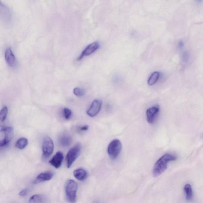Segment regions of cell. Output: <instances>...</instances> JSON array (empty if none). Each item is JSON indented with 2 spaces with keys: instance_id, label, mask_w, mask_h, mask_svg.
<instances>
[{
  "instance_id": "cell-12",
  "label": "cell",
  "mask_w": 203,
  "mask_h": 203,
  "mask_svg": "<svg viewBox=\"0 0 203 203\" xmlns=\"http://www.w3.org/2000/svg\"><path fill=\"white\" fill-rule=\"evenodd\" d=\"M54 173L52 172H43L36 176V179L33 181V183L37 184L41 182L47 181L51 180L53 178Z\"/></svg>"
},
{
  "instance_id": "cell-8",
  "label": "cell",
  "mask_w": 203,
  "mask_h": 203,
  "mask_svg": "<svg viewBox=\"0 0 203 203\" xmlns=\"http://www.w3.org/2000/svg\"><path fill=\"white\" fill-rule=\"evenodd\" d=\"M102 104L103 103L101 100H95L93 101L89 109L87 110V115L90 117L96 116L100 111Z\"/></svg>"
},
{
  "instance_id": "cell-20",
  "label": "cell",
  "mask_w": 203,
  "mask_h": 203,
  "mask_svg": "<svg viewBox=\"0 0 203 203\" xmlns=\"http://www.w3.org/2000/svg\"><path fill=\"white\" fill-rule=\"evenodd\" d=\"M74 94L78 97L84 96L85 94L84 90L79 87H75L73 90Z\"/></svg>"
},
{
  "instance_id": "cell-11",
  "label": "cell",
  "mask_w": 203,
  "mask_h": 203,
  "mask_svg": "<svg viewBox=\"0 0 203 203\" xmlns=\"http://www.w3.org/2000/svg\"><path fill=\"white\" fill-rule=\"evenodd\" d=\"M4 58L6 62L9 66L11 67H14L17 64V61L15 55L12 50L11 48H7L5 50L4 54Z\"/></svg>"
},
{
  "instance_id": "cell-9",
  "label": "cell",
  "mask_w": 203,
  "mask_h": 203,
  "mask_svg": "<svg viewBox=\"0 0 203 203\" xmlns=\"http://www.w3.org/2000/svg\"><path fill=\"white\" fill-rule=\"evenodd\" d=\"M159 111L160 107L158 106H152L147 109L146 114L147 121L149 123L152 124L154 123Z\"/></svg>"
},
{
  "instance_id": "cell-19",
  "label": "cell",
  "mask_w": 203,
  "mask_h": 203,
  "mask_svg": "<svg viewBox=\"0 0 203 203\" xmlns=\"http://www.w3.org/2000/svg\"><path fill=\"white\" fill-rule=\"evenodd\" d=\"M8 113V109L7 106H4L0 112V120L1 122H2L6 119Z\"/></svg>"
},
{
  "instance_id": "cell-2",
  "label": "cell",
  "mask_w": 203,
  "mask_h": 203,
  "mask_svg": "<svg viewBox=\"0 0 203 203\" xmlns=\"http://www.w3.org/2000/svg\"><path fill=\"white\" fill-rule=\"evenodd\" d=\"M78 184L75 181L69 180L65 185V194L66 199L70 203H75L76 201Z\"/></svg>"
},
{
  "instance_id": "cell-25",
  "label": "cell",
  "mask_w": 203,
  "mask_h": 203,
  "mask_svg": "<svg viewBox=\"0 0 203 203\" xmlns=\"http://www.w3.org/2000/svg\"><path fill=\"white\" fill-rule=\"evenodd\" d=\"M179 46L180 48H182L183 47L184 43L182 41H181L179 42Z\"/></svg>"
},
{
  "instance_id": "cell-14",
  "label": "cell",
  "mask_w": 203,
  "mask_h": 203,
  "mask_svg": "<svg viewBox=\"0 0 203 203\" xmlns=\"http://www.w3.org/2000/svg\"><path fill=\"white\" fill-rule=\"evenodd\" d=\"M74 177L78 181H83L87 179L88 174L85 169L79 168L74 171Z\"/></svg>"
},
{
  "instance_id": "cell-3",
  "label": "cell",
  "mask_w": 203,
  "mask_h": 203,
  "mask_svg": "<svg viewBox=\"0 0 203 203\" xmlns=\"http://www.w3.org/2000/svg\"><path fill=\"white\" fill-rule=\"evenodd\" d=\"M81 144L77 143L69 150L65 158L66 165L68 168L71 167L73 163L80 156L81 152Z\"/></svg>"
},
{
  "instance_id": "cell-5",
  "label": "cell",
  "mask_w": 203,
  "mask_h": 203,
  "mask_svg": "<svg viewBox=\"0 0 203 203\" xmlns=\"http://www.w3.org/2000/svg\"><path fill=\"white\" fill-rule=\"evenodd\" d=\"M122 149V144L118 139H114L109 144L108 147V153L112 160L117 158Z\"/></svg>"
},
{
  "instance_id": "cell-4",
  "label": "cell",
  "mask_w": 203,
  "mask_h": 203,
  "mask_svg": "<svg viewBox=\"0 0 203 203\" xmlns=\"http://www.w3.org/2000/svg\"><path fill=\"white\" fill-rule=\"evenodd\" d=\"M13 129L10 127H2L0 130V146L4 147L8 145L12 139Z\"/></svg>"
},
{
  "instance_id": "cell-6",
  "label": "cell",
  "mask_w": 203,
  "mask_h": 203,
  "mask_svg": "<svg viewBox=\"0 0 203 203\" xmlns=\"http://www.w3.org/2000/svg\"><path fill=\"white\" fill-rule=\"evenodd\" d=\"M54 145L51 138L49 137L44 138L42 144L43 158L44 160H47L53 153Z\"/></svg>"
},
{
  "instance_id": "cell-22",
  "label": "cell",
  "mask_w": 203,
  "mask_h": 203,
  "mask_svg": "<svg viewBox=\"0 0 203 203\" xmlns=\"http://www.w3.org/2000/svg\"><path fill=\"white\" fill-rule=\"evenodd\" d=\"M30 188H25L22 190L19 193V195L21 197L26 196L30 192Z\"/></svg>"
},
{
  "instance_id": "cell-7",
  "label": "cell",
  "mask_w": 203,
  "mask_h": 203,
  "mask_svg": "<svg viewBox=\"0 0 203 203\" xmlns=\"http://www.w3.org/2000/svg\"><path fill=\"white\" fill-rule=\"evenodd\" d=\"M100 47V45L98 42H94L88 45L83 52L81 55L77 58V60L80 61L84 57L89 56L97 50Z\"/></svg>"
},
{
  "instance_id": "cell-13",
  "label": "cell",
  "mask_w": 203,
  "mask_h": 203,
  "mask_svg": "<svg viewBox=\"0 0 203 203\" xmlns=\"http://www.w3.org/2000/svg\"><path fill=\"white\" fill-rule=\"evenodd\" d=\"M29 203H48V200L45 195L36 194L31 197Z\"/></svg>"
},
{
  "instance_id": "cell-23",
  "label": "cell",
  "mask_w": 203,
  "mask_h": 203,
  "mask_svg": "<svg viewBox=\"0 0 203 203\" xmlns=\"http://www.w3.org/2000/svg\"><path fill=\"white\" fill-rule=\"evenodd\" d=\"M188 54L187 52H185L184 53L183 58L184 61L185 62H186L188 60Z\"/></svg>"
},
{
  "instance_id": "cell-15",
  "label": "cell",
  "mask_w": 203,
  "mask_h": 203,
  "mask_svg": "<svg viewBox=\"0 0 203 203\" xmlns=\"http://www.w3.org/2000/svg\"><path fill=\"white\" fill-rule=\"evenodd\" d=\"M72 142V138L70 136L67 134H64L60 137L58 142L61 147H66L70 145Z\"/></svg>"
},
{
  "instance_id": "cell-21",
  "label": "cell",
  "mask_w": 203,
  "mask_h": 203,
  "mask_svg": "<svg viewBox=\"0 0 203 203\" xmlns=\"http://www.w3.org/2000/svg\"><path fill=\"white\" fill-rule=\"evenodd\" d=\"M64 116L65 119L66 120L70 119L72 116V112L68 108H64L63 109Z\"/></svg>"
},
{
  "instance_id": "cell-18",
  "label": "cell",
  "mask_w": 203,
  "mask_h": 203,
  "mask_svg": "<svg viewBox=\"0 0 203 203\" xmlns=\"http://www.w3.org/2000/svg\"><path fill=\"white\" fill-rule=\"evenodd\" d=\"M184 190L186 195V200L188 201H191L193 198V192L192 186L189 184L185 185L184 187Z\"/></svg>"
},
{
  "instance_id": "cell-1",
  "label": "cell",
  "mask_w": 203,
  "mask_h": 203,
  "mask_svg": "<svg viewBox=\"0 0 203 203\" xmlns=\"http://www.w3.org/2000/svg\"><path fill=\"white\" fill-rule=\"evenodd\" d=\"M176 159V156L170 154H166L161 157L155 164L153 173L154 177H157L163 173L167 167L168 163Z\"/></svg>"
},
{
  "instance_id": "cell-17",
  "label": "cell",
  "mask_w": 203,
  "mask_h": 203,
  "mask_svg": "<svg viewBox=\"0 0 203 203\" xmlns=\"http://www.w3.org/2000/svg\"><path fill=\"white\" fill-rule=\"evenodd\" d=\"M28 143V140L26 138L22 137V138H20L17 140L16 143V146L17 148L20 150H22L27 147Z\"/></svg>"
},
{
  "instance_id": "cell-16",
  "label": "cell",
  "mask_w": 203,
  "mask_h": 203,
  "mask_svg": "<svg viewBox=\"0 0 203 203\" xmlns=\"http://www.w3.org/2000/svg\"><path fill=\"white\" fill-rule=\"evenodd\" d=\"M160 76V74L158 71H155L153 73L150 75L147 81L148 85L150 86L154 85L158 81Z\"/></svg>"
},
{
  "instance_id": "cell-10",
  "label": "cell",
  "mask_w": 203,
  "mask_h": 203,
  "mask_svg": "<svg viewBox=\"0 0 203 203\" xmlns=\"http://www.w3.org/2000/svg\"><path fill=\"white\" fill-rule=\"evenodd\" d=\"M64 157V155L62 152H57L52 158L49 161L50 164L51 165L55 168H59L62 164Z\"/></svg>"
},
{
  "instance_id": "cell-24",
  "label": "cell",
  "mask_w": 203,
  "mask_h": 203,
  "mask_svg": "<svg viewBox=\"0 0 203 203\" xmlns=\"http://www.w3.org/2000/svg\"><path fill=\"white\" fill-rule=\"evenodd\" d=\"M88 126H87V125H85V126L81 127L80 128V130L81 131H86L88 129Z\"/></svg>"
}]
</instances>
